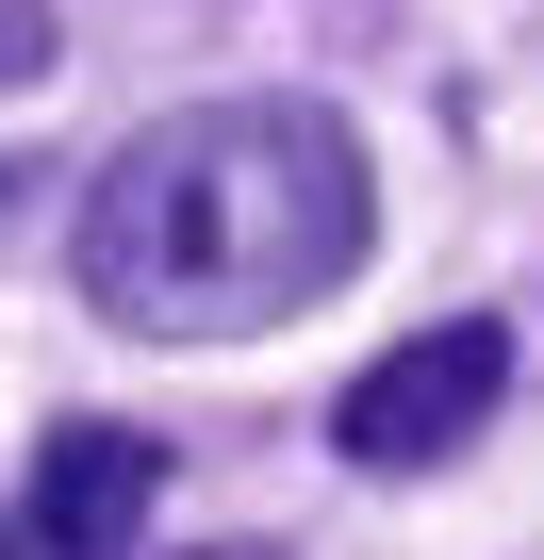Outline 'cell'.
I'll return each mask as SVG.
<instances>
[{"instance_id": "obj_1", "label": "cell", "mask_w": 544, "mask_h": 560, "mask_svg": "<svg viewBox=\"0 0 544 560\" xmlns=\"http://www.w3.org/2000/svg\"><path fill=\"white\" fill-rule=\"evenodd\" d=\"M363 247H380V182H363V132L331 100H182V116L116 132L83 214H67L83 314L132 347L298 330L314 298L363 280Z\"/></svg>"}, {"instance_id": "obj_4", "label": "cell", "mask_w": 544, "mask_h": 560, "mask_svg": "<svg viewBox=\"0 0 544 560\" xmlns=\"http://www.w3.org/2000/svg\"><path fill=\"white\" fill-rule=\"evenodd\" d=\"M50 67V0H0V83H34Z\"/></svg>"}, {"instance_id": "obj_2", "label": "cell", "mask_w": 544, "mask_h": 560, "mask_svg": "<svg viewBox=\"0 0 544 560\" xmlns=\"http://www.w3.org/2000/svg\"><path fill=\"white\" fill-rule=\"evenodd\" d=\"M495 396H511V330H495V314H445V330L380 347V363L331 396V445H347L363 478H429V462H462V445L495 429Z\"/></svg>"}, {"instance_id": "obj_5", "label": "cell", "mask_w": 544, "mask_h": 560, "mask_svg": "<svg viewBox=\"0 0 544 560\" xmlns=\"http://www.w3.org/2000/svg\"><path fill=\"white\" fill-rule=\"evenodd\" d=\"M215 560H264V544H215Z\"/></svg>"}, {"instance_id": "obj_3", "label": "cell", "mask_w": 544, "mask_h": 560, "mask_svg": "<svg viewBox=\"0 0 544 560\" xmlns=\"http://www.w3.org/2000/svg\"><path fill=\"white\" fill-rule=\"evenodd\" d=\"M149 511H165V445L116 429V412H67L18 462V494H0V560H132Z\"/></svg>"}]
</instances>
